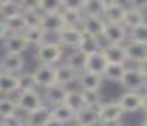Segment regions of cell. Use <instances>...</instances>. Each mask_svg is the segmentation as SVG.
<instances>
[{
    "label": "cell",
    "instance_id": "obj_2",
    "mask_svg": "<svg viewBox=\"0 0 147 126\" xmlns=\"http://www.w3.org/2000/svg\"><path fill=\"white\" fill-rule=\"evenodd\" d=\"M123 115L125 113L117 101H114V103H101L98 106V120L103 125L119 123Z\"/></svg>",
    "mask_w": 147,
    "mask_h": 126
},
{
    "label": "cell",
    "instance_id": "obj_11",
    "mask_svg": "<svg viewBox=\"0 0 147 126\" xmlns=\"http://www.w3.org/2000/svg\"><path fill=\"white\" fill-rule=\"evenodd\" d=\"M103 27H105V19H103L101 16L84 14L82 22H81V30H82L84 33H89V35H93V36L101 38Z\"/></svg>",
    "mask_w": 147,
    "mask_h": 126
},
{
    "label": "cell",
    "instance_id": "obj_38",
    "mask_svg": "<svg viewBox=\"0 0 147 126\" xmlns=\"http://www.w3.org/2000/svg\"><path fill=\"white\" fill-rule=\"evenodd\" d=\"M62 9V0H40V11L54 13Z\"/></svg>",
    "mask_w": 147,
    "mask_h": 126
},
{
    "label": "cell",
    "instance_id": "obj_34",
    "mask_svg": "<svg viewBox=\"0 0 147 126\" xmlns=\"http://www.w3.org/2000/svg\"><path fill=\"white\" fill-rule=\"evenodd\" d=\"M16 79H18V91L36 88V82H35V79H33L32 72H24V74H19V76H16Z\"/></svg>",
    "mask_w": 147,
    "mask_h": 126
},
{
    "label": "cell",
    "instance_id": "obj_27",
    "mask_svg": "<svg viewBox=\"0 0 147 126\" xmlns=\"http://www.w3.org/2000/svg\"><path fill=\"white\" fill-rule=\"evenodd\" d=\"M125 69H127L125 63H108L101 76H103V79H108L111 82H120Z\"/></svg>",
    "mask_w": 147,
    "mask_h": 126
},
{
    "label": "cell",
    "instance_id": "obj_8",
    "mask_svg": "<svg viewBox=\"0 0 147 126\" xmlns=\"http://www.w3.org/2000/svg\"><path fill=\"white\" fill-rule=\"evenodd\" d=\"M76 80L79 84L81 90H100V87L103 84V76L82 69V71L78 72Z\"/></svg>",
    "mask_w": 147,
    "mask_h": 126
},
{
    "label": "cell",
    "instance_id": "obj_18",
    "mask_svg": "<svg viewBox=\"0 0 147 126\" xmlns=\"http://www.w3.org/2000/svg\"><path fill=\"white\" fill-rule=\"evenodd\" d=\"M5 49L7 52H13V54H24V50L29 47L26 38L22 33H11L10 36H5Z\"/></svg>",
    "mask_w": 147,
    "mask_h": 126
},
{
    "label": "cell",
    "instance_id": "obj_35",
    "mask_svg": "<svg viewBox=\"0 0 147 126\" xmlns=\"http://www.w3.org/2000/svg\"><path fill=\"white\" fill-rule=\"evenodd\" d=\"M103 3L101 0H86L82 6V13L89 16H101L103 14Z\"/></svg>",
    "mask_w": 147,
    "mask_h": 126
},
{
    "label": "cell",
    "instance_id": "obj_49",
    "mask_svg": "<svg viewBox=\"0 0 147 126\" xmlns=\"http://www.w3.org/2000/svg\"><path fill=\"white\" fill-rule=\"evenodd\" d=\"M144 125H147V112H146V118H144Z\"/></svg>",
    "mask_w": 147,
    "mask_h": 126
},
{
    "label": "cell",
    "instance_id": "obj_9",
    "mask_svg": "<svg viewBox=\"0 0 147 126\" xmlns=\"http://www.w3.org/2000/svg\"><path fill=\"white\" fill-rule=\"evenodd\" d=\"M22 66H24L22 54L7 52L3 57H2V60H0V71H5V72L18 74V72H21Z\"/></svg>",
    "mask_w": 147,
    "mask_h": 126
},
{
    "label": "cell",
    "instance_id": "obj_47",
    "mask_svg": "<svg viewBox=\"0 0 147 126\" xmlns=\"http://www.w3.org/2000/svg\"><path fill=\"white\" fill-rule=\"evenodd\" d=\"M141 109H144L147 112V93L141 96Z\"/></svg>",
    "mask_w": 147,
    "mask_h": 126
},
{
    "label": "cell",
    "instance_id": "obj_43",
    "mask_svg": "<svg viewBox=\"0 0 147 126\" xmlns=\"http://www.w3.org/2000/svg\"><path fill=\"white\" fill-rule=\"evenodd\" d=\"M131 8L141 9V11H146L147 9V0H128Z\"/></svg>",
    "mask_w": 147,
    "mask_h": 126
},
{
    "label": "cell",
    "instance_id": "obj_42",
    "mask_svg": "<svg viewBox=\"0 0 147 126\" xmlns=\"http://www.w3.org/2000/svg\"><path fill=\"white\" fill-rule=\"evenodd\" d=\"M21 123H22V120L18 117V112L13 113V115H10V117L2 118V125H21Z\"/></svg>",
    "mask_w": 147,
    "mask_h": 126
},
{
    "label": "cell",
    "instance_id": "obj_5",
    "mask_svg": "<svg viewBox=\"0 0 147 126\" xmlns=\"http://www.w3.org/2000/svg\"><path fill=\"white\" fill-rule=\"evenodd\" d=\"M146 82H147V77L138 68H127L119 84H122V87L127 88V90L138 91L139 88H142L146 85Z\"/></svg>",
    "mask_w": 147,
    "mask_h": 126
},
{
    "label": "cell",
    "instance_id": "obj_39",
    "mask_svg": "<svg viewBox=\"0 0 147 126\" xmlns=\"http://www.w3.org/2000/svg\"><path fill=\"white\" fill-rule=\"evenodd\" d=\"M24 17H26L27 27H36L40 25V21H41V13L40 11H22Z\"/></svg>",
    "mask_w": 147,
    "mask_h": 126
},
{
    "label": "cell",
    "instance_id": "obj_40",
    "mask_svg": "<svg viewBox=\"0 0 147 126\" xmlns=\"http://www.w3.org/2000/svg\"><path fill=\"white\" fill-rule=\"evenodd\" d=\"M22 11H40V0H18Z\"/></svg>",
    "mask_w": 147,
    "mask_h": 126
},
{
    "label": "cell",
    "instance_id": "obj_30",
    "mask_svg": "<svg viewBox=\"0 0 147 126\" xmlns=\"http://www.w3.org/2000/svg\"><path fill=\"white\" fill-rule=\"evenodd\" d=\"M123 13H125V8L122 6V3H117V5L108 6V8L103 9L101 17L105 19L106 22H122Z\"/></svg>",
    "mask_w": 147,
    "mask_h": 126
},
{
    "label": "cell",
    "instance_id": "obj_46",
    "mask_svg": "<svg viewBox=\"0 0 147 126\" xmlns=\"http://www.w3.org/2000/svg\"><path fill=\"white\" fill-rule=\"evenodd\" d=\"M103 3V8H108V6H112V5H117V3H120L119 0H101Z\"/></svg>",
    "mask_w": 147,
    "mask_h": 126
},
{
    "label": "cell",
    "instance_id": "obj_14",
    "mask_svg": "<svg viewBox=\"0 0 147 126\" xmlns=\"http://www.w3.org/2000/svg\"><path fill=\"white\" fill-rule=\"evenodd\" d=\"M123 113H131L141 109V94L134 90H127L117 101Z\"/></svg>",
    "mask_w": 147,
    "mask_h": 126
},
{
    "label": "cell",
    "instance_id": "obj_16",
    "mask_svg": "<svg viewBox=\"0 0 147 126\" xmlns=\"http://www.w3.org/2000/svg\"><path fill=\"white\" fill-rule=\"evenodd\" d=\"M108 63H125L127 60V52H125L123 44H108L106 47H101Z\"/></svg>",
    "mask_w": 147,
    "mask_h": 126
},
{
    "label": "cell",
    "instance_id": "obj_36",
    "mask_svg": "<svg viewBox=\"0 0 147 126\" xmlns=\"http://www.w3.org/2000/svg\"><path fill=\"white\" fill-rule=\"evenodd\" d=\"M82 98H84V104L86 106L98 107L103 103L100 90H82Z\"/></svg>",
    "mask_w": 147,
    "mask_h": 126
},
{
    "label": "cell",
    "instance_id": "obj_33",
    "mask_svg": "<svg viewBox=\"0 0 147 126\" xmlns=\"http://www.w3.org/2000/svg\"><path fill=\"white\" fill-rule=\"evenodd\" d=\"M18 112V106L16 101L11 99L8 96L0 98V118H5V117H10L13 113Z\"/></svg>",
    "mask_w": 147,
    "mask_h": 126
},
{
    "label": "cell",
    "instance_id": "obj_25",
    "mask_svg": "<svg viewBox=\"0 0 147 126\" xmlns=\"http://www.w3.org/2000/svg\"><path fill=\"white\" fill-rule=\"evenodd\" d=\"M78 49L82 50L84 54H90V52H95V50H100L101 49L100 38L82 32V36H81V41H79V44H78Z\"/></svg>",
    "mask_w": 147,
    "mask_h": 126
},
{
    "label": "cell",
    "instance_id": "obj_37",
    "mask_svg": "<svg viewBox=\"0 0 147 126\" xmlns=\"http://www.w3.org/2000/svg\"><path fill=\"white\" fill-rule=\"evenodd\" d=\"M22 9H21L19 3L16 2V0H11V2L8 3H3V5H0V16L3 19H8L11 17V16L18 14V13H21Z\"/></svg>",
    "mask_w": 147,
    "mask_h": 126
},
{
    "label": "cell",
    "instance_id": "obj_6",
    "mask_svg": "<svg viewBox=\"0 0 147 126\" xmlns=\"http://www.w3.org/2000/svg\"><path fill=\"white\" fill-rule=\"evenodd\" d=\"M33 79L36 82V87L46 88L49 85L55 84V66L54 65H45L40 63V66L32 72Z\"/></svg>",
    "mask_w": 147,
    "mask_h": 126
},
{
    "label": "cell",
    "instance_id": "obj_50",
    "mask_svg": "<svg viewBox=\"0 0 147 126\" xmlns=\"http://www.w3.org/2000/svg\"><path fill=\"white\" fill-rule=\"evenodd\" d=\"M146 11H147V9H146Z\"/></svg>",
    "mask_w": 147,
    "mask_h": 126
},
{
    "label": "cell",
    "instance_id": "obj_48",
    "mask_svg": "<svg viewBox=\"0 0 147 126\" xmlns=\"http://www.w3.org/2000/svg\"><path fill=\"white\" fill-rule=\"evenodd\" d=\"M8 2H11V0H0V5H3V3H8Z\"/></svg>",
    "mask_w": 147,
    "mask_h": 126
},
{
    "label": "cell",
    "instance_id": "obj_1",
    "mask_svg": "<svg viewBox=\"0 0 147 126\" xmlns=\"http://www.w3.org/2000/svg\"><path fill=\"white\" fill-rule=\"evenodd\" d=\"M62 54H63V50H62L60 44L45 41V43H41V44L36 46L35 57H36V60H38L40 63H45V65H55V63L62 58Z\"/></svg>",
    "mask_w": 147,
    "mask_h": 126
},
{
    "label": "cell",
    "instance_id": "obj_7",
    "mask_svg": "<svg viewBox=\"0 0 147 126\" xmlns=\"http://www.w3.org/2000/svg\"><path fill=\"white\" fill-rule=\"evenodd\" d=\"M57 36H59V43L60 44L76 49L79 41H81V36H82V30H81V27L63 25V27L57 32Z\"/></svg>",
    "mask_w": 147,
    "mask_h": 126
},
{
    "label": "cell",
    "instance_id": "obj_44",
    "mask_svg": "<svg viewBox=\"0 0 147 126\" xmlns=\"http://www.w3.org/2000/svg\"><path fill=\"white\" fill-rule=\"evenodd\" d=\"M136 65H138L136 68L139 69V71L142 72V74L146 76V77H147V57H146V58H142V60H141V62H138Z\"/></svg>",
    "mask_w": 147,
    "mask_h": 126
},
{
    "label": "cell",
    "instance_id": "obj_3",
    "mask_svg": "<svg viewBox=\"0 0 147 126\" xmlns=\"http://www.w3.org/2000/svg\"><path fill=\"white\" fill-rule=\"evenodd\" d=\"M43 104L40 93L32 88V90H22L19 91V96L16 98V106H18V112H30V110L36 109Z\"/></svg>",
    "mask_w": 147,
    "mask_h": 126
},
{
    "label": "cell",
    "instance_id": "obj_4",
    "mask_svg": "<svg viewBox=\"0 0 147 126\" xmlns=\"http://www.w3.org/2000/svg\"><path fill=\"white\" fill-rule=\"evenodd\" d=\"M101 36L106 40L108 44H122L127 36V28L122 25V22H106L103 27Z\"/></svg>",
    "mask_w": 147,
    "mask_h": 126
},
{
    "label": "cell",
    "instance_id": "obj_17",
    "mask_svg": "<svg viewBox=\"0 0 147 126\" xmlns=\"http://www.w3.org/2000/svg\"><path fill=\"white\" fill-rule=\"evenodd\" d=\"M74 121L79 123V125H84V126L100 123V120H98V107L84 106L82 109H79L76 113H74Z\"/></svg>",
    "mask_w": 147,
    "mask_h": 126
},
{
    "label": "cell",
    "instance_id": "obj_31",
    "mask_svg": "<svg viewBox=\"0 0 147 126\" xmlns=\"http://www.w3.org/2000/svg\"><path fill=\"white\" fill-rule=\"evenodd\" d=\"M86 57H87V54H84L82 50H79V49L76 47V50L70 54L67 63L71 66V68H74L78 72H79V71H82L84 66H86Z\"/></svg>",
    "mask_w": 147,
    "mask_h": 126
},
{
    "label": "cell",
    "instance_id": "obj_13",
    "mask_svg": "<svg viewBox=\"0 0 147 126\" xmlns=\"http://www.w3.org/2000/svg\"><path fill=\"white\" fill-rule=\"evenodd\" d=\"M106 65H108V60H106L103 50L100 49V50H95V52L87 54L84 69H87V71H90V72H96V74H103Z\"/></svg>",
    "mask_w": 147,
    "mask_h": 126
},
{
    "label": "cell",
    "instance_id": "obj_22",
    "mask_svg": "<svg viewBox=\"0 0 147 126\" xmlns=\"http://www.w3.org/2000/svg\"><path fill=\"white\" fill-rule=\"evenodd\" d=\"M125 52H127V60L138 63L142 58L147 57V44H141L136 41H130V43L125 46Z\"/></svg>",
    "mask_w": 147,
    "mask_h": 126
},
{
    "label": "cell",
    "instance_id": "obj_10",
    "mask_svg": "<svg viewBox=\"0 0 147 126\" xmlns=\"http://www.w3.org/2000/svg\"><path fill=\"white\" fill-rule=\"evenodd\" d=\"M27 118L26 123L30 126H46V125H51V110L48 109L46 106H40L36 109L30 110V112L26 113Z\"/></svg>",
    "mask_w": 147,
    "mask_h": 126
},
{
    "label": "cell",
    "instance_id": "obj_45",
    "mask_svg": "<svg viewBox=\"0 0 147 126\" xmlns=\"http://www.w3.org/2000/svg\"><path fill=\"white\" fill-rule=\"evenodd\" d=\"M8 35V28H7V24H5L3 19H0V40H3L5 36Z\"/></svg>",
    "mask_w": 147,
    "mask_h": 126
},
{
    "label": "cell",
    "instance_id": "obj_20",
    "mask_svg": "<svg viewBox=\"0 0 147 126\" xmlns=\"http://www.w3.org/2000/svg\"><path fill=\"white\" fill-rule=\"evenodd\" d=\"M144 21H146V17H144V11L136 9V8H131V6L130 8H125L123 17H122V25H123L127 30H130V28L142 24Z\"/></svg>",
    "mask_w": 147,
    "mask_h": 126
},
{
    "label": "cell",
    "instance_id": "obj_41",
    "mask_svg": "<svg viewBox=\"0 0 147 126\" xmlns=\"http://www.w3.org/2000/svg\"><path fill=\"white\" fill-rule=\"evenodd\" d=\"M86 0H62V8H71V9H81Z\"/></svg>",
    "mask_w": 147,
    "mask_h": 126
},
{
    "label": "cell",
    "instance_id": "obj_15",
    "mask_svg": "<svg viewBox=\"0 0 147 126\" xmlns=\"http://www.w3.org/2000/svg\"><path fill=\"white\" fill-rule=\"evenodd\" d=\"M74 120V110L70 109L65 103L55 104L51 109V123H70Z\"/></svg>",
    "mask_w": 147,
    "mask_h": 126
},
{
    "label": "cell",
    "instance_id": "obj_12",
    "mask_svg": "<svg viewBox=\"0 0 147 126\" xmlns=\"http://www.w3.org/2000/svg\"><path fill=\"white\" fill-rule=\"evenodd\" d=\"M63 21H62L60 11L54 13H41V21H40V27L46 32V33H57L62 27H63Z\"/></svg>",
    "mask_w": 147,
    "mask_h": 126
},
{
    "label": "cell",
    "instance_id": "obj_32",
    "mask_svg": "<svg viewBox=\"0 0 147 126\" xmlns=\"http://www.w3.org/2000/svg\"><path fill=\"white\" fill-rule=\"evenodd\" d=\"M130 41H136L141 44H147V22L144 21L142 24L130 28Z\"/></svg>",
    "mask_w": 147,
    "mask_h": 126
},
{
    "label": "cell",
    "instance_id": "obj_23",
    "mask_svg": "<svg viewBox=\"0 0 147 126\" xmlns=\"http://www.w3.org/2000/svg\"><path fill=\"white\" fill-rule=\"evenodd\" d=\"M16 91H18L16 74L0 71V94L8 96V94H11V93H16Z\"/></svg>",
    "mask_w": 147,
    "mask_h": 126
},
{
    "label": "cell",
    "instance_id": "obj_24",
    "mask_svg": "<svg viewBox=\"0 0 147 126\" xmlns=\"http://www.w3.org/2000/svg\"><path fill=\"white\" fill-rule=\"evenodd\" d=\"M22 35H24V38H26L29 46H38V44H41L46 41V35L48 33H46L40 25H36V27H27L26 30L22 32Z\"/></svg>",
    "mask_w": 147,
    "mask_h": 126
},
{
    "label": "cell",
    "instance_id": "obj_29",
    "mask_svg": "<svg viewBox=\"0 0 147 126\" xmlns=\"http://www.w3.org/2000/svg\"><path fill=\"white\" fill-rule=\"evenodd\" d=\"M63 103L67 104L70 109H73L74 113H76L79 109H82V107L86 106V104H84V98H82V90H67Z\"/></svg>",
    "mask_w": 147,
    "mask_h": 126
},
{
    "label": "cell",
    "instance_id": "obj_21",
    "mask_svg": "<svg viewBox=\"0 0 147 126\" xmlns=\"http://www.w3.org/2000/svg\"><path fill=\"white\" fill-rule=\"evenodd\" d=\"M45 90H46L45 98H46V101H48L51 106H55V104L63 103L65 93H67V88H65V85H60V84H57V82H55V84L46 87Z\"/></svg>",
    "mask_w": 147,
    "mask_h": 126
},
{
    "label": "cell",
    "instance_id": "obj_19",
    "mask_svg": "<svg viewBox=\"0 0 147 126\" xmlns=\"http://www.w3.org/2000/svg\"><path fill=\"white\" fill-rule=\"evenodd\" d=\"M76 77H78V71L74 68H71L68 63L55 66V82H57V84L67 87L68 84L76 80Z\"/></svg>",
    "mask_w": 147,
    "mask_h": 126
},
{
    "label": "cell",
    "instance_id": "obj_26",
    "mask_svg": "<svg viewBox=\"0 0 147 126\" xmlns=\"http://www.w3.org/2000/svg\"><path fill=\"white\" fill-rule=\"evenodd\" d=\"M60 16L63 24L70 25V27H81V22H82V17H84L81 9H71V8H62Z\"/></svg>",
    "mask_w": 147,
    "mask_h": 126
},
{
    "label": "cell",
    "instance_id": "obj_28",
    "mask_svg": "<svg viewBox=\"0 0 147 126\" xmlns=\"http://www.w3.org/2000/svg\"><path fill=\"white\" fill-rule=\"evenodd\" d=\"M5 24H7V28H8V33H22L24 30L27 28V22H26V17H24V13H18V14L11 16L8 19H3Z\"/></svg>",
    "mask_w": 147,
    "mask_h": 126
}]
</instances>
